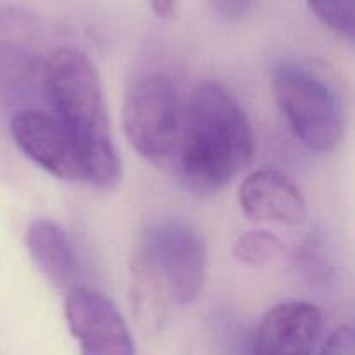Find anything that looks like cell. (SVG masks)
<instances>
[{
    "label": "cell",
    "mask_w": 355,
    "mask_h": 355,
    "mask_svg": "<svg viewBox=\"0 0 355 355\" xmlns=\"http://www.w3.org/2000/svg\"><path fill=\"white\" fill-rule=\"evenodd\" d=\"M255 135L236 97L218 82H201L180 106L175 163L184 186L214 194L252 163Z\"/></svg>",
    "instance_id": "6da1fadb"
},
{
    "label": "cell",
    "mask_w": 355,
    "mask_h": 355,
    "mask_svg": "<svg viewBox=\"0 0 355 355\" xmlns=\"http://www.w3.org/2000/svg\"><path fill=\"white\" fill-rule=\"evenodd\" d=\"M40 89L51 113L61 121L82 159L85 184L111 189L121 177L99 73L76 47H58L45 55Z\"/></svg>",
    "instance_id": "7a4b0ae2"
},
{
    "label": "cell",
    "mask_w": 355,
    "mask_h": 355,
    "mask_svg": "<svg viewBox=\"0 0 355 355\" xmlns=\"http://www.w3.org/2000/svg\"><path fill=\"white\" fill-rule=\"evenodd\" d=\"M123 130L146 162L159 168L175 163L180 104L168 75L148 73L130 83L123 103Z\"/></svg>",
    "instance_id": "3957f363"
},
{
    "label": "cell",
    "mask_w": 355,
    "mask_h": 355,
    "mask_svg": "<svg viewBox=\"0 0 355 355\" xmlns=\"http://www.w3.org/2000/svg\"><path fill=\"white\" fill-rule=\"evenodd\" d=\"M272 92L302 144L315 153H328L340 144L342 110L338 97L324 80L302 66L284 62L272 71Z\"/></svg>",
    "instance_id": "277c9868"
},
{
    "label": "cell",
    "mask_w": 355,
    "mask_h": 355,
    "mask_svg": "<svg viewBox=\"0 0 355 355\" xmlns=\"http://www.w3.org/2000/svg\"><path fill=\"white\" fill-rule=\"evenodd\" d=\"M141 252L158 270L175 304L189 305L205 283L207 250L201 236L182 220H163L146 231Z\"/></svg>",
    "instance_id": "5b68a950"
},
{
    "label": "cell",
    "mask_w": 355,
    "mask_h": 355,
    "mask_svg": "<svg viewBox=\"0 0 355 355\" xmlns=\"http://www.w3.org/2000/svg\"><path fill=\"white\" fill-rule=\"evenodd\" d=\"M64 315L82 355H134L127 322L104 295L73 288L66 293Z\"/></svg>",
    "instance_id": "8992f818"
},
{
    "label": "cell",
    "mask_w": 355,
    "mask_h": 355,
    "mask_svg": "<svg viewBox=\"0 0 355 355\" xmlns=\"http://www.w3.org/2000/svg\"><path fill=\"white\" fill-rule=\"evenodd\" d=\"M10 135L19 151L47 173L68 182H85L78 151L52 113L19 110L10 118Z\"/></svg>",
    "instance_id": "52a82bcc"
},
{
    "label": "cell",
    "mask_w": 355,
    "mask_h": 355,
    "mask_svg": "<svg viewBox=\"0 0 355 355\" xmlns=\"http://www.w3.org/2000/svg\"><path fill=\"white\" fill-rule=\"evenodd\" d=\"M42 26L38 17L23 7L0 3V89L17 94L40 83L45 55L40 54Z\"/></svg>",
    "instance_id": "ba28073f"
},
{
    "label": "cell",
    "mask_w": 355,
    "mask_h": 355,
    "mask_svg": "<svg viewBox=\"0 0 355 355\" xmlns=\"http://www.w3.org/2000/svg\"><path fill=\"white\" fill-rule=\"evenodd\" d=\"M322 318L307 302H283L260 321L252 355H312L321 335Z\"/></svg>",
    "instance_id": "9c48e42d"
},
{
    "label": "cell",
    "mask_w": 355,
    "mask_h": 355,
    "mask_svg": "<svg viewBox=\"0 0 355 355\" xmlns=\"http://www.w3.org/2000/svg\"><path fill=\"white\" fill-rule=\"evenodd\" d=\"M243 214L253 222L297 225L307 215V201L297 184L279 170H257L238 193Z\"/></svg>",
    "instance_id": "30bf717a"
},
{
    "label": "cell",
    "mask_w": 355,
    "mask_h": 355,
    "mask_svg": "<svg viewBox=\"0 0 355 355\" xmlns=\"http://www.w3.org/2000/svg\"><path fill=\"white\" fill-rule=\"evenodd\" d=\"M26 246L38 269L61 290L78 288L80 263L61 225L49 218L33 220L26 229Z\"/></svg>",
    "instance_id": "8fae6325"
},
{
    "label": "cell",
    "mask_w": 355,
    "mask_h": 355,
    "mask_svg": "<svg viewBox=\"0 0 355 355\" xmlns=\"http://www.w3.org/2000/svg\"><path fill=\"white\" fill-rule=\"evenodd\" d=\"M166 288L151 260L139 252L130 267V300L139 322L158 329L166 314Z\"/></svg>",
    "instance_id": "7c38bea8"
},
{
    "label": "cell",
    "mask_w": 355,
    "mask_h": 355,
    "mask_svg": "<svg viewBox=\"0 0 355 355\" xmlns=\"http://www.w3.org/2000/svg\"><path fill=\"white\" fill-rule=\"evenodd\" d=\"M286 255V246L270 231L245 232L234 243V257L250 267L272 266Z\"/></svg>",
    "instance_id": "4fadbf2b"
},
{
    "label": "cell",
    "mask_w": 355,
    "mask_h": 355,
    "mask_svg": "<svg viewBox=\"0 0 355 355\" xmlns=\"http://www.w3.org/2000/svg\"><path fill=\"white\" fill-rule=\"evenodd\" d=\"M311 12L324 26L354 44L355 9L354 0H307Z\"/></svg>",
    "instance_id": "5bb4252c"
},
{
    "label": "cell",
    "mask_w": 355,
    "mask_h": 355,
    "mask_svg": "<svg viewBox=\"0 0 355 355\" xmlns=\"http://www.w3.org/2000/svg\"><path fill=\"white\" fill-rule=\"evenodd\" d=\"M318 355H355V333L352 326H340L322 343Z\"/></svg>",
    "instance_id": "9a60e30c"
},
{
    "label": "cell",
    "mask_w": 355,
    "mask_h": 355,
    "mask_svg": "<svg viewBox=\"0 0 355 355\" xmlns=\"http://www.w3.org/2000/svg\"><path fill=\"white\" fill-rule=\"evenodd\" d=\"M257 2L259 0H210V6L220 19L234 23L248 16Z\"/></svg>",
    "instance_id": "2e32d148"
},
{
    "label": "cell",
    "mask_w": 355,
    "mask_h": 355,
    "mask_svg": "<svg viewBox=\"0 0 355 355\" xmlns=\"http://www.w3.org/2000/svg\"><path fill=\"white\" fill-rule=\"evenodd\" d=\"M149 7L158 17H170L175 10V0H148Z\"/></svg>",
    "instance_id": "e0dca14e"
}]
</instances>
